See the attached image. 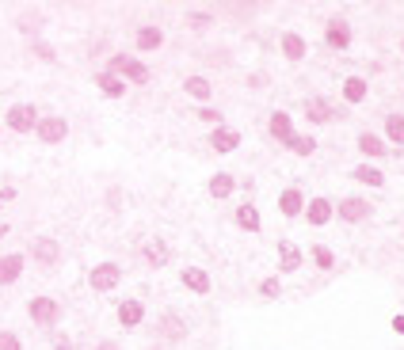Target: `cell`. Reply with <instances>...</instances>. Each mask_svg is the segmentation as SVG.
Masks as SVG:
<instances>
[{
    "instance_id": "cell-32",
    "label": "cell",
    "mask_w": 404,
    "mask_h": 350,
    "mask_svg": "<svg viewBox=\"0 0 404 350\" xmlns=\"http://www.w3.org/2000/svg\"><path fill=\"white\" fill-rule=\"evenodd\" d=\"M282 293V282L279 278H263L260 282V297H279Z\"/></svg>"
},
{
    "instance_id": "cell-35",
    "label": "cell",
    "mask_w": 404,
    "mask_h": 350,
    "mask_svg": "<svg viewBox=\"0 0 404 350\" xmlns=\"http://www.w3.org/2000/svg\"><path fill=\"white\" fill-rule=\"evenodd\" d=\"M35 54H38V58H42V61H54V50H50V46H46V42H38V46H35Z\"/></svg>"
},
{
    "instance_id": "cell-6",
    "label": "cell",
    "mask_w": 404,
    "mask_h": 350,
    "mask_svg": "<svg viewBox=\"0 0 404 350\" xmlns=\"http://www.w3.org/2000/svg\"><path fill=\"white\" fill-rule=\"evenodd\" d=\"M370 202L366 198H339V206H336V214H339V221H351V225H359V221H366L370 217Z\"/></svg>"
},
{
    "instance_id": "cell-29",
    "label": "cell",
    "mask_w": 404,
    "mask_h": 350,
    "mask_svg": "<svg viewBox=\"0 0 404 350\" xmlns=\"http://www.w3.org/2000/svg\"><path fill=\"white\" fill-rule=\"evenodd\" d=\"M187 95H195V100H210V95H214V88H210V80L206 77H187Z\"/></svg>"
},
{
    "instance_id": "cell-40",
    "label": "cell",
    "mask_w": 404,
    "mask_h": 350,
    "mask_svg": "<svg viewBox=\"0 0 404 350\" xmlns=\"http://www.w3.org/2000/svg\"><path fill=\"white\" fill-rule=\"evenodd\" d=\"M401 50H404V42H401Z\"/></svg>"
},
{
    "instance_id": "cell-31",
    "label": "cell",
    "mask_w": 404,
    "mask_h": 350,
    "mask_svg": "<svg viewBox=\"0 0 404 350\" xmlns=\"http://www.w3.org/2000/svg\"><path fill=\"white\" fill-rule=\"evenodd\" d=\"M313 263H317L320 271H332V267H336V255H332V248H325V244H317V248H313Z\"/></svg>"
},
{
    "instance_id": "cell-1",
    "label": "cell",
    "mask_w": 404,
    "mask_h": 350,
    "mask_svg": "<svg viewBox=\"0 0 404 350\" xmlns=\"http://www.w3.org/2000/svg\"><path fill=\"white\" fill-rule=\"evenodd\" d=\"M27 312H31V320L38 324V328H54V324L61 320V305H58V297H35L27 305Z\"/></svg>"
},
{
    "instance_id": "cell-17",
    "label": "cell",
    "mask_w": 404,
    "mask_h": 350,
    "mask_svg": "<svg viewBox=\"0 0 404 350\" xmlns=\"http://www.w3.org/2000/svg\"><path fill=\"white\" fill-rule=\"evenodd\" d=\"M35 259L42 267H58V259H61L58 240H50V236H38V240H35Z\"/></svg>"
},
{
    "instance_id": "cell-15",
    "label": "cell",
    "mask_w": 404,
    "mask_h": 350,
    "mask_svg": "<svg viewBox=\"0 0 404 350\" xmlns=\"http://www.w3.org/2000/svg\"><path fill=\"white\" fill-rule=\"evenodd\" d=\"M355 149L362 152V157H385V152H389V145L382 141V137L378 134H370V129H362L359 137H355Z\"/></svg>"
},
{
    "instance_id": "cell-2",
    "label": "cell",
    "mask_w": 404,
    "mask_h": 350,
    "mask_svg": "<svg viewBox=\"0 0 404 350\" xmlns=\"http://www.w3.org/2000/svg\"><path fill=\"white\" fill-rule=\"evenodd\" d=\"M118 282H123V267L118 263H100V267H92V274H88V286H92L95 293L115 289Z\"/></svg>"
},
{
    "instance_id": "cell-25",
    "label": "cell",
    "mask_w": 404,
    "mask_h": 350,
    "mask_svg": "<svg viewBox=\"0 0 404 350\" xmlns=\"http://www.w3.org/2000/svg\"><path fill=\"white\" fill-rule=\"evenodd\" d=\"M286 149L294 152V157H313V152H317V137L313 134H294Z\"/></svg>"
},
{
    "instance_id": "cell-11",
    "label": "cell",
    "mask_w": 404,
    "mask_h": 350,
    "mask_svg": "<svg viewBox=\"0 0 404 350\" xmlns=\"http://www.w3.org/2000/svg\"><path fill=\"white\" fill-rule=\"evenodd\" d=\"M332 103L328 100H320V95H313V100H305V118L313 122V126H328V122H332Z\"/></svg>"
},
{
    "instance_id": "cell-16",
    "label": "cell",
    "mask_w": 404,
    "mask_h": 350,
    "mask_svg": "<svg viewBox=\"0 0 404 350\" xmlns=\"http://www.w3.org/2000/svg\"><path fill=\"white\" fill-rule=\"evenodd\" d=\"M180 278H183V286H187L191 293H199V297H206V293H210V274L202 271V267H183Z\"/></svg>"
},
{
    "instance_id": "cell-23",
    "label": "cell",
    "mask_w": 404,
    "mask_h": 350,
    "mask_svg": "<svg viewBox=\"0 0 404 350\" xmlns=\"http://www.w3.org/2000/svg\"><path fill=\"white\" fill-rule=\"evenodd\" d=\"M237 225H240L244 232H260V229H263V221H260V209H256V206H248V202H244V206H237Z\"/></svg>"
},
{
    "instance_id": "cell-3",
    "label": "cell",
    "mask_w": 404,
    "mask_h": 350,
    "mask_svg": "<svg viewBox=\"0 0 404 350\" xmlns=\"http://www.w3.org/2000/svg\"><path fill=\"white\" fill-rule=\"evenodd\" d=\"M8 129H15V134H31V129H38V111L31 107V103H15V107L8 111Z\"/></svg>"
},
{
    "instance_id": "cell-24",
    "label": "cell",
    "mask_w": 404,
    "mask_h": 350,
    "mask_svg": "<svg viewBox=\"0 0 404 350\" xmlns=\"http://www.w3.org/2000/svg\"><path fill=\"white\" fill-rule=\"evenodd\" d=\"M141 255H145V263H149V267H164L168 263V244L164 240H149L141 248Z\"/></svg>"
},
{
    "instance_id": "cell-36",
    "label": "cell",
    "mask_w": 404,
    "mask_h": 350,
    "mask_svg": "<svg viewBox=\"0 0 404 350\" xmlns=\"http://www.w3.org/2000/svg\"><path fill=\"white\" fill-rule=\"evenodd\" d=\"M54 350H72V343H69L65 335H58V339H54Z\"/></svg>"
},
{
    "instance_id": "cell-7",
    "label": "cell",
    "mask_w": 404,
    "mask_h": 350,
    "mask_svg": "<svg viewBox=\"0 0 404 350\" xmlns=\"http://www.w3.org/2000/svg\"><path fill=\"white\" fill-rule=\"evenodd\" d=\"M325 42L332 46V50H347V46H351V23L347 19H328L325 23Z\"/></svg>"
},
{
    "instance_id": "cell-20",
    "label": "cell",
    "mask_w": 404,
    "mask_h": 350,
    "mask_svg": "<svg viewBox=\"0 0 404 350\" xmlns=\"http://www.w3.org/2000/svg\"><path fill=\"white\" fill-rule=\"evenodd\" d=\"M279 255H282V263H279V271H282V274H294V271H302V263H305V259H302V251H297L290 240H282V244H279Z\"/></svg>"
},
{
    "instance_id": "cell-4",
    "label": "cell",
    "mask_w": 404,
    "mask_h": 350,
    "mask_svg": "<svg viewBox=\"0 0 404 350\" xmlns=\"http://www.w3.org/2000/svg\"><path fill=\"white\" fill-rule=\"evenodd\" d=\"M38 141L42 145H58V141H65V134H69V122L65 118H58V115H46V118H38Z\"/></svg>"
},
{
    "instance_id": "cell-18",
    "label": "cell",
    "mask_w": 404,
    "mask_h": 350,
    "mask_svg": "<svg viewBox=\"0 0 404 350\" xmlns=\"http://www.w3.org/2000/svg\"><path fill=\"white\" fill-rule=\"evenodd\" d=\"M95 84H100V92L107 95V100H123L126 95V80L115 77V72H95Z\"/></svg>"
},
{
    "instance_id": "cell-8",
    "label": "cell",
    "mask_w": 404,
    "mask_h": 350,
    "mask_svg": "<svg viewBox=\"0 0 404 350\" xmlns=\"http://www.w3.org/2000/svg\"><path fill=\"white\" fill-rule=\"evenodd\" d=\"M137 50L141 54H153V50H160V46H164V31L157 27V23H145V27H137Z\"/></svg>"
},
{
    "instance_id": "cell-26",
    "label": "cell",
    "mask_w": 404,
    "mask_h": 350,
    "mask_svg": "<svg viewBox=\"0 0 404 350\" xmlns=\"http://www.w3.org/2000/svg\"><path fill=\"white\" fill-rule=\"evenodd\" d=\"M233 191H237V179H233L229 172H217L214 179H210V194H214V198H229Z\"/></svg>"
},
{
    "instance_id": "cell-22",
    "label": "cell",
    "mask_w": 404,
    "mask_h": 350,
    "mask_svg": "<svg viewBox=\"0 0 404 350\" xmlns=\"http://www.w3.org/2000/svg\"><path fill=\"white\" fill-rule=\"evenodd\" d=\"M23 274V255H0V286H12Z\"/></svg>"
},
{
    "instance_id": "cell-37",
    "label": "cell",
    "mask_w": 404,
    "mask_h": 350,
    "mask_svg": "<svg viewBox=\"0 0 404 350\" xmlns=\"http://www.w3.org/2000/svg\"><path fill=\"white\" fill-rule=\"evenodd\" d=\"M393 331H397V335H404V316H393Z\"/></svg>"
},
{
    "instance_id": "cell-39",
    "label": "cell",
    "mask_w": 404,
    "mask_h": 350,
    "mask_svg": "<svg viewBox=\"0 0 404 350\" xmlns=\"http://www.w3.org/2000/svg\"><path fill=\"white\" fill-rule=\"evenodd\" d=\"M4 236H8V225H4V229H0V240H4Z\"/></svg>"
},
{
    "instance_id": "cell-27",
    "label": "cell",
    "mask_w": 404,
    "mask_h": 350,
    "mask_svg": "<svg viewBox=\"0 0 404 350\" xmlns=\"http://www.w3.org/2000/svg\"><path fill=\"white\" fill-rule=\"evenodd\" d=\"M123 80H130V84H149L153 80V72H149V65H141V61H126V69H123Z\"/></svg>"
},
{
    "instance_id": "cell-12",
    "label": "cell",
    "mask_w": 404,
    "mask_h": 350,
    "mask_svg": "<svg viewBox=\"0 0 404 350\" xmlns=\"http://www.w3.org/2000/svg\"><path fill=\"white\" fill-rule=\"evenodd\" d=\"M279 209H282V217H302L305 214V194L297 191V186H286V191L279 194Z\"/></svg>"
},
{
    "instance_id": "cell-34",
    "label": "cell",
    "mask_w": 404,
    "mask_h": 350,
    "mask_svg": "<svg viewBox=\"0 0 404 350\" xmlns=\"http://www.w3.org/2000/svg\"><path fill=\"white\" fill-rule=\"evenodd\" d=\"M0 350H23L20 335H12V331H0Z\"/></svg>"
},
{
    "instance_id": "cell-33",
    "label": "cell",
    "mask_w": 404,
    "mask_h": 350,
    "mask_svg": "<svg viewBox=\"0 0 404 350\" xmlns=\"http://www.w3.org/2000/svg\"><path fill=\"white\" fill-rule=\"evenodd\" d=\"M199 118L206 122V126H214V129H222V111H214V107H202L199 111Z\"/></svg>"
},
{
    "instance_id": "cell-14",
    "label": "cell",
    "mask_w": 404,
    "mask_h": 350,
    "mask_svg": "<svg viewBox=\"0 0 404 350\" xmlns=\"http://www.w3.org/2000/svg\"><path fill=\"white\" fill-rule=\"evenodd\" d=\"M267 134L274 137L279 145H290V137H294V122H290L286 111H274L271 122H267Z\"/></svg>"
},
{
    "instance_id": "cell-21",
    "label": "cell",
    "mask_w": 404,
    "mask_h": 350,
    "mask_svg": "<svg viewBox=\"0 0 404 350\" xmlns=\"http://www.w3.org/2000/svg\"><path fill=\"white\" fill-rule=\"evenodd\" d=\"M366 95H370V84H366L362 77H347V80H343V100L351 103V107H359Z\"/></svg>"
},
{
    "instance_id": "cell-38",
    "label": "cell",
    "mask_w": 404,
    "mask_h": 350,
    "mask_svg": "<svg viewBox=\"0 0 404 350\" xmlns=\"http://www.w3.org/2000/svg\"><path fill=\"white\" fill-rule=\"evenodd\" d=\"M95 350H118V343H111V339H107V343H100Z\"/></svg>"
},
{
    "instance_id": "cell-13",
    "label": "cell",
    "mask_w": 404,
    "mask_h": 350,
    "mask_svg": "<svg viewBox=\"0 0 404 350\" xmlns=\"http://www.w3.org/2000/svg\"><path fill=\"white\" fill-rule=\"evenodd\" d=\"M141 320H145V305L137 297H126L123 305H118V324H123V328H141Z\"/></svg>"
},
{
    "instance_id": "cell-10",
    "label": "cell",
    "mask_w": 404,
    "mask_h": 350,
    "mask_svg": "<svg viewBox=\"0 0 404 350\" xmlns=\"http://www.w3.org/2000/svg\"><path fill=\"white\" fill-rule=\"evenodd\" d=\"M279 46H282V58L286 61H302L305 54H309V42H305L297 31H286V35L279 38Z\"/></svg>"
},
{
    "instance_id": "cell-19",
    "label": "cell",
    "mask_w": 404,
    "mask_h": 350,
    "mask_svg": "<svg viewBox=\"0 0 404 350\" xmlns=\"http://www.w3.org/2000/svg\"><path fill=\"white\" fill-rule=\"evenodd\" d=\"M237 145H240V134H237V129H229V126H222V129L210 134V149H214V152H233Z\"/></svg>"
},
{
    "instance_id": "cell-9",
    "label": "cell",
    "mask_w": 404,
    "mask_h": 350,
    "mask_svg": "<svg viewBox=\"0 0 404 350\" xmlns=\"http://www.w3.org/2000/svg\"><path fill=\"white\" fill-rule=\"evenodd\" d=\"M160 339H168V343H183V339H187V324H183V316H176V312L160 316Z\"/></svg>"
},
{
    "instance_id": "cell-30",
    "label": "cell",
    "mask_w": 404,
    "mask_h": 350,
    "mask_svg": "<svg viewBox=\"0 0 404 350\" xmlns=\"http://www.w3.org/2000/svg\"><path fill=\"white\" fill-rule=\"evenodd\" d=\"M385 137L393 145H404V115H389L385 118Z\"/></svg>"
},
{
    "instance_id": "cell-5",
    "label": "cell",
    "mask_w": 404,
    "mask_h": 350,
    "mask_svg": "<svg viewBox=\"0 0 404 350\" xmlns=\"http://www.w3.org/2000/svg\"><path fill=\"white\" fill-rule=\"evenodd\" d=\"M332 217H336V206L328 198H309L305 202V221H309L313 229H325Z\"/></svg>"
},
{
    "instance_id": "cell-28",
    "label": "cell",
    "mask_w": 404,
    "mask_h": 350,
    "mask_svg": "<svg viewBox=\"0 0 404 350\" xmlns=\"http://www.w3.org/2000/svg\"><path fill=\"white\" fill-rule=\"evenodd\" d=\"M351 175L359 179V183H370V186H385V175L378 172L374 164H359V168H355V172H351Z\"/></svg>"
}]
</instances>
